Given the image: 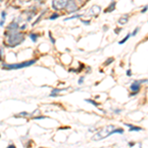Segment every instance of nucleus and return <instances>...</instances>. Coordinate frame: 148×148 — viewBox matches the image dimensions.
I'll list each match as a JSON object with an SVG mask.
<instances>
[{
	"instance_id": "obj_1",
	"label": "nucleus",
	"mask_w": 148,
	"mask_h": 148,
	"mask_svg": "<svg viewBox=\"0 0 148 148\" xmlns=\"http://www.w3.org/2000/svg\"><path fill=\"white\" fill-rule=\"evenodd\" d=\"M114 128V125H108L106 127H103L102 130H100L98 131V133L93 136L92 139L93 140H101V139H104V138L108 137L109 135H112L113 134V130Z\"/></svg>"
},
{
	"instance_id": "obj_2",
	"label": "nucleus",
	"mask_w": 148,
	"mask_h": 148,
	"mask_svg": "<svg viewBox=\"0 0 148 148\" xmlns=\"http://www.w3.org/2000/svg\"><path fill=\"white\" fill-rule=\"evenodd\" d=\"M24 40V35L21 34V33H16L13 32L12 34H10V36L7 39V44L8 46L10 47H15L20 45Z\"/></svg>"
},
{
	"instance_id": "obj_3",
	"label": "nucleus",
	"mask_w": 148,
	"mask_h": 148,
	"mask_svg": "<svg viewBox=\"0 0 148 148\" xmlns=\"http://www.w3.org/2000/svg\"><path fill=\"white\" fill-rule=\"evenodd\" d=\"M36 62V60H30V61H26V62L22 63H16V64H3V67L5 69H21V68H25L27 66H30L32 64H34Z\"/></svg>"
},
{
	"instance_id": "obj_4",
	"label": "nucleus",
	"mask_w": 148,
	"mask_h": 148,
	"mask_svg": "<svg viewBox=\"0 0 148 148\" xmlns=\"http://www.w3.org/2000/svg\"><path fill=\"white\" fill-rule=\"evenodd\" d=\"M68 0H52V7L56 10H61L65 8Z\"/></svg>"
},
{
	"instance_id": "obj_5",
	"label": "nucleus",
	"mask_w": 148,
	"mask_h": 148,
	"mask_svg": "<svg viewBox=\"0 0 148 148\" xmlns=\"http://www.w3.org/2000/svg\"><path fill=\"white\" fill-rule=\"evenodd\" d=\"M65 8L68 12H75L78 9V7L73 0H70V1H67V4H66Z\"/></svg>"
},
{
	"instance_id": "obj_6",
	"label": "nucleus",
	"mask_w": 148,
	"mask_h": 148,
	"mask_svg": "<svg viewBox=\"0 0 148 148\" xmlns=\"http://www.w3.org/2000/svg\"><path fill=\"white\" fill-rule=\"evenodd\" d=\"M143 82H146V80H141V81H135V82H133L132 84L130 86V89L132 90L134 93H137L139 91L140 89V84L139 83H143Z\"/></svg>"
},
{
	"instance_id": "obj_7",
	"label": "nucleus",
	"mask_w": 148,
	"mask_h": 148,
	"mask_svg": "<svg viewBox=\"0 0 148 148\" xmlns=\"http://www.w3.org/2000/svg\"><path fill=\"white\" fill-rule=\"evenodd\" d=\"M100 11H101V8H100L99 6L95 5V6H93L92 8H91V10H90V13L93 14V15H98V14L100 13Z\"/></svg>"
},
{
	"instance_id": "obj_8",
	"label": "nucleus",
	"mask_w": 148,
	"mask_h": 148,
	"mask_svg": "<svg viewBox=\"0 0 148 148\" xmlns=\"http://www.w3.org/2000/svg\"><path fill=\"white\" fill-rule=\"evenodd\" d=\"M16 29H18V24L16 23V22L11 23L10 25H9V27H8V30L9 31H15Z\"/></svg>"
},
{
	"instance_id": "obj_9",
	"label": "nucleus",
	"mask_w": 148,
	"mask_h": 148,
	"mask_svg": "<svg viewBox=\"0 0 148 148\" xmlns=\"http://www.w3.org/2000/svg\"><path fill=\"white\" fill-rule=\"evenodd\" d=\"M126 126H128L130 127V131H134V130H141L142 128L141 127H138V126H133L131 125H128V123H125Z\"/></svg>"
},
{
	"instance_id": "obj_10",
	"label": "nucleus",
	"mask_w": 148,
	"mask_h": 148,
	"mask_svg": "<svg viewBox=\"0 0 148 148\" xmlns=\"http://www.w3.org/2000/svg\"><path fill=\"white\" fill-rule=\"evenodd\" d=\"M128 19L127 17H123V18H121L120 20H119V24H121V25H125V24L127 23Z\"/></svg>"
},
{
	"instance_id": "obj_11",
	"label": "nucleus",
	"mask_w": 148,
	"mask_h": 148,
	"mask_svg": "<svg viewBox=\"0 0 148 148\" xmlns=\"http://www.w3.org/2000/svg\"><path fill=\"white\" fill-rule=\"evenodd\" d=\"M5 17H6V13L5 12H2L1 14V22H0V26H2L4 24V21H5Z\"/></svg>"
},
{
	"instance_id": "obj_12",
	"label": "nucleus",
	"mask_w": 148,
	"mask_h": 148,
	"mask_svg": "<svg viewBox=\"0 0 148 148\" xmlns=\"http://www.w3.org/2000/svg\"><path fill=\"white\" fill-rule=\"evenodd\" d=\"M114 5H116V3H114V2H113V3H112L111 5H110L109 8L106 10V12H111V11H113L114 9Z\"/></svg>"
},
{
	"instance_id": "obj_13",
	"label": "nucleus",
	"mask_w": 148,
	"mask_h": 148,
	"mask_svg": "<svg viewBox=\"0 0 148 148\" xmlns=\"http://www.w3.org/2000/svg\"><path fill=\"white\" fill-rule=\"evenodd\" d=\"M63 91V89H53L52 90V93H51V96H54V95H56L57 93Z\"/></svg>"
},
{
	"instance_id": "obj_14",
	"label": "nucleus",
	"mask_w": 148,
	"mask_h": 148,
	"mask_svg": "<svg viewBox=\"0 0 148 148\" xmlns=\"http://www.w3.org/2000/svg\"><path fill=\"white\" fill-rule=\"evenodd\" d=\"M130 34L126 35V36H125V39H123V40H121V42H120V45H123V42H126V40H127L128 39H130Z\"/></svg>"
},
{
	"instance_id": "obj_15",
	"label": "nucleus",
	"mask_w": 148,
	"mask_h": 148,
	"mask_svg": "<svg viewBox=\"0 0 148 148\" xmlns=\"http://www.w3.org/2000/svg\"><path fill=\"white\" fill-rule=\"evenodd\" d=\"M78 17H80V15H74V16H71V17H69V18H66L64 21H68V20H71V19H76Z\"/></svg>"
},
{
	"instance_id": "obj_16",
	"label": "nucleus",
	"mask_w": 148,
	"mask_h": 148,
	"mask_svg": "<svg viewBox=\"0 0 148 148\" xmlns=\"http://www.w3.org/2000/svg\"><path fill=\"white\" fill-rule=\"evenodd\" d=\"M30 38L31 39H32V40H34V42H36V40H37V38H38V36L37 35H31L30 36Z\"/></svg>"
},
{
	"instance_id": "obj_17",
	"label": "nucleus",
	"mask_w": 148,
	"mask_h": 148,
	"mask_svg": "<svg viewBox=\"0 0 148 148\" xmlns=\"http://www.w3.org/2000/svg\"><path fill=\"white\" fill-rule=\"evenodd\" d=\"M86 102H88V103H91V104H93V105H94V106H98V104H97V103L96 102H94V101H92V100H86Z\"/></svg>"
},
{
	"instance_id": "obj_18",
	"label": "nucleus",
	"mask_w": 148,
	"mask_h": 148,
	"mask_svg": "<svg viewBox=\"0 0 148 148\" xmlns=\"http://www.w3.org/2000/svg\"><path fill=\"white\" fill-rule=\"evenodd\" d=\"M113 61H114V58H112V57H111V58L108 59V61H107V62L105 63V64H106V65H108V64H110L111 62H113Z\"/></svg>"
},
{
	"instance_id": "obj_19",
	"label": "nucleus",
	"mask_w": 148,
	"mask_h": 148,
	"mask_svg": "<svg viewBox=\"0 0 148 148\" xmlns=\"http://www.w3.org/2000/svg\"><path fill=\"white\" fill-rule=\"evenodd\" d=\"M138 31H139V28H136V29H135V30H134V32H133L132 34H131L130 36H135V35H136L137 33H138Z\"/></svg>"
},
{
	"instance_id": "obj_20",
	"label": "nucleus",
	"mask_w": 148,
	"mask_h": 148,
	"mask_svg": "<svg viewBox=\"0 0 148 148\" xmlns=\"http://www.w3.org/2000/svg\"><path fill=\"white\" fill-rule=\"evenodd\" d=\"M56 18H58V15H57V14H54V15H52L51 17V20H53V19H56Z\"/></svg>"
},
{
	"instance_id": "obj_21",
	"label": "nucleus",
	"mask_w": 148,
	"mask_h": 148,
	"mask_svg": "<svg viewBox=\"0 0 148 148\" xmlns=\"http://www.w3.org/2000/svg\"><path fill=\"white\" fill-rule=\"evenodd\" d=\"M83 81H84V77L80 78V79L78 80V84H82V83H83Z\"/></svg>"
},
{
	"instance_id": "obj_22",
	"label": "nucleus",
	"mask_w": 148,
	"mask_h": 148,
	"mask_svg": "<svg viewBox=\"0 0 148 148\" xmlns=\"http://www.w3.org/2000/svg\"><path fill=\"white\" fill-rule=\"evenodd\" d=\"M146 10H147V6H145L144 7V9L142 10V13H144V12H146Z\"/></svg>"
},
{
	"instance_id": "obj_23",
	"label": "nucleus",
	"mask_w": 148,
	"mask_h": 148,
	"mask_svg": "<svg viewBox=\"0 0 148 148\" xmlns=\"http://www.w3.org/2000/svg\"><path fill=\"white\" fill-rule=\"evenodd\" d=\"M126 74H127V75H130V74H131V71H130V70H127V71H126Z\"/></svg>"
},
{
	"instance_id": "obj_24",
	"label": "nucleus",
	"mask_w": 148,
	"mask_h": 148,
	"mask_svg": "<svg viewBox=\"0 0 148 148\" xmlns=\"http://www.w3.org/2000/svg\"><path fill=\"white\" fill-rule=\"evenodd\" d=\"M26 1H28V0H26Z\"/></svg>"
}]
</instances>
